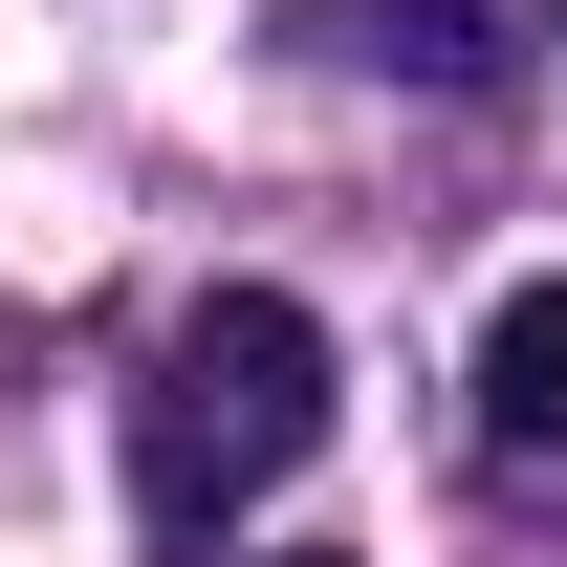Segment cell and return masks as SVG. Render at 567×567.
Listing matches in <instances>:
<instances>
[{"mask_svg": "<svg viewBox=\"0 0 567 567\" xmlns=\"http://www.w3.org/2000/svg\"><path fill=\"white\" fill-rule=\"evenodd\" d=\"M306 436H328V328H306L284 284H197L175 350H153V393H132L153 524H240L262 481H306Z\"/></svg>", "mask_w": 567, "mask_h": 567, "instance_id": "obj_1", "label": "cell"}, {"mask_svg": "<svg viewBox=\"0 0 567 567\" xmlns=\"http://www.w3.org/2000/svg\"><path fill=\"white\" fill-rule=\"evenodd\" d=\"M262 567H328V546H262Z\"/></svg>", "mask_w": 567, "mask_h": 567, "instance_id": "obj_4", "label": "cell"}, {"mask_svg": "<svg viewBox=\"0 0 567 567\" xmlns=\"http://www.w3.org/2000/svg\"><path fill=\"white\" fill-rule=\"evenodd\" d=\"M481 436L502 458H567V284H502L481 306Z\"/></svg>", "mask_w": 567, "mask_h": 567, "instance_id": "obj_2", "label": "cell"}, {"mask_svg": "<svg viewBox=\"0 0 567 567\" xmlns=\"http://www.w3.org/2000/svg\"><path fill=\"white\" fill-rule=\"evenodd\" d=\"M350 66H415V87H481L502 66V0H328Z\"/></svg>", "mask_w": 567, "mask_h": 567, "instance_id": "obj_3", "label": "cell"}]
</instances>
